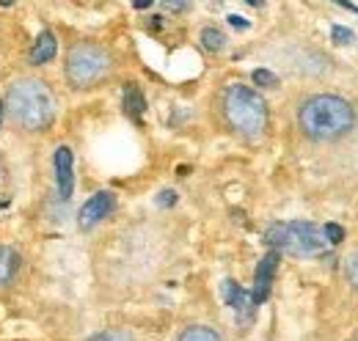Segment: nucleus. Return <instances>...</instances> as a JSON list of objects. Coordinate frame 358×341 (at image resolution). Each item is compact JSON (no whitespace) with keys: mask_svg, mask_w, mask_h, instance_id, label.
<instances>
[{"mask_svg":"<svg viewBox=\"0 0 358 341\" xmlns=\"http://www.w3.org/2000/svg\"><path fill=\"white\" fill-rule=\"evenodd\" d=\"M298 124H301L306 138L328 143V140L345 138L353 129L356 113H353V105L348 99L334 96V94H317L301 105Z\"/></svg>","mask_w":358,"mask_h":341,"instance_id":"obj_1","label":"nucleus"},{"mask_svg":"<svg viewBox=\"0 0 358 341\" xmlns=\"http://www.w3.org/2000/svg\"><path fill=\"white\" fill-rule=\"evenodd\" d=\"M6 110L17 127L39 132L55 119V99L42 80H20L6 94Z\"/></svg>","mask_w":358,"mask_h":341,"instance_id":"obj_2","label":"nucleus"},{"mask_svg":"<svg viewBox=\"0 0 358 341\" xmlns=\"http://www.w3.org/2000/svg\"><path fill=\"white\" fill-rule=\"evenodd\" d=\"M224 116L229 127L245 138H259L268 127V105L248 85H229L224 91Z\"/></svg>","mask_w":358,"mask_h":341,"instance_id":"obj_3","label":"nucleus"},{"mask_svg":"<svg viewBox=\"0 0 358 341\" xmlns=\"http://www.w3.org/2000/svg\"><path fill=\"white\" fill-rule=\"evenodd\" d=\"M265 242L275 254L289 256H317L325 251L328 240L320 226L309 220H289V223H273L265 231Z\"/></svg>","mask_w":358,"mask_h":341,"instance_id":"obj_4","label":"nucleus"},{"mask_svg":"<svg viewBox=\"0 0 358 341\" xmlns=\"http://www.w3.org/2000/svg\"><path fill=\"white\" fill-rule=\"evenodd\" d=\"M110 69V55L96 44H75L66 55V78L75 88H89Z\"/></svg>","mask_w":358,"mask_h":341,"instance_id":"obj_5","label":"nucleus"},{"mask_svg":"<svg viewBox=\"0 0 358 341\" xmlns=\"http://www.w3.org/2000/svg\"><path fill=\"white\" fill-rule=\"evenodd\" d=\"M113 207H116V196H113V193L102 190V193L91 196L89 201L80 207V215H78L80 228H91V226H96L99 220H105L108 215L113 212Z\"/></svg>","mask_w":358,"mask_h":341,"instance_id":"obj_6","label":"nucleus"},{"mask_svg":"<svg viewBox=\"0 0 358 341\" xmlns=\"http://www.w3.org/2000/svg\"><path fill=\"white\" fill-rule=\"evenodd\" d=\"M275 270H278V254L270 251V254L262 256V261H259V267H257V275H254V292H251L254 305H262V303L270 298V286H273Z\"/></svg>","mask_w":358,"mask_h":341,"instance_id":"obj_7","label":"nucleus"},{"mask_svg":"<svg viewBox=\"0 0 358 341\" xmlns=\"http://www.w3.org/2000/svg\"><path fill=\"white\" fill-rule=\"evenodd\" d=\"M55 182H58V193L61 198H72L75 190V157L69 146H58L55 149Z\"/></svg>","mask_w":358,"mask_h":341,"instance_id":"obj_8","label":"nucleus"},{"mask_svg":"<svg viewBox=\"0 0 358 341\" xmlns=\"http://www.w3.org/2000/svg\"><path fill=\"white\" fill-rule=\"evenodd\" d=\"M224 298L243 322L251 319V314H254V300H251V295H248L245 289H240L234 281H224Z\"/></svg>","mask_w":358,"mask_h":341,"instance_id":"obj_9","label":"nucleus"},{"mask_svg":"<svg viewBox=\"0 0 358 341\" xmlns=\"http://www.w3.org/2000/svg\"><path fill=\"white\" fill-rule=\"evenodd\" d=\"M55 50H58L55 34H52V31H42L36 44H34V50H31V64L42 66L47 61H52V58H55Z\"/></svg>","mask_w":358,"mask_h":341,"instance_id":"obj_10","label":"nucleus"},{"mask_svg":"<svg viewBox=\"0 0 358 341\" xmlns=\"http://www.w3.org/2000/svg\"><path fill=\"white\" fill-rule=\"evenodd\" d=\"M17 270H20V256H17V251L0 245V286H8L14 281V275H17Z\"/></svg>","mask_w":358,"mask_h":341,"instance_id":"obj_11","label":"nucleus"},{"mask_svg":"<svg viewBox=\"0 0 358 341\" xmlns=\"http://www.w3.org/2000/svg\"><path fill=\"white\" fill-rule=\"evenodd\" d=\"M143 110H146V99H143L141 88H138L135 83H130L127 88H124V113L138 122V119L143 116Z\"/></svg>","mask_w":358,"mask_h":341,"instance_id":"obj_12","label":"nucleus"},{"mask_svg":"<svg viewBox=\"0 0 358 341\" xmlns=\"http://www.w3.org/2000/svg\"><path fill=\"white\" fill-rule=\"evenodd\" d=\"M201 47L210 50V52H221L226 47V36L218 28H204L201 31Z\"/></svg>","mask_w":358,"mask_h":341,"instance_id":"obj_13","label":"nucleus"},{"mask_svg":"<svg viewBox=\"0 0 358 341\" xmlns=\"http://www.w3.org/2000/svg\"><path fill=\"white\" fill-rule=\"evenodd\" d=\"M179 341H221V336L213 331V328H204V325H196V328H187Z\"/></svg>","mask_w":358,"mask_h":341,"instance_id":"obj_14","label":"nucleus"},{"mask_svg":"<svg viewBox=\"0 0 358 341\" xmlns=\"http://www.w3.org/2000/svg\"><path fill=\"white\" fill-rule=\"evenodd\" d=\"M345 275H348V281H350V286L358 289V251L345 259Z\"/></svg>","mask_w":358,"mask_h":341,"instance_id":"obj_15","label":"nucleus"},{"mask_svg":"<svg viewBox=\"0 0 358 341\" xmlns=\"http://www.w3.org/2000/svg\"><path fill=\"white\" fill-rule=\"evenodd\" d=\"M322 231H325V240H328L331 245H339V242L345 240V228H342L339 223H325Z\"/></svg>","mask_w":358,"mask_h":341,"instance_id":"obj_16","label":"nucleus"},{"mask_svg":"<svg viewBox=\"0 0 358 341\" xmlns=\"http://www.w3.org/2000/svg\"><path fill=\"white\" fill-rule=\"evenodd\" d=\"M331 39L336 44H350L356 39V34H353L350 28H345V25H334V28H331Z\"/></svg>","mask_w":358,"mask_h":341,"instance_id":"obj_17","label":"nucleus"},{"mask_svg":"<svg viewBox=\"0 0 358 341\" xmlns=\"http://www.w3.org/2000/svg\"><path fill=\"white\" fill-rule=\"evenodd\" d=\"M254 83L257 85H265V88H273V85H278V78L268 72V69H257L254 72Z\"/></svg>","mask_w":358,"mask_h":341,"instance_id":"obj_18","label":"nucleus"},{"mask_svg":"<svg viewBox=\"0 0 358 341\" xmlns=\"http://www.w3.org/2000/svg\"><path fill=\"white\" fill-rule=\"evenodd\" d=\"M89 341H133V336H127L124 331H108V333H99Z\"/></svg>","mask_w":358,"mask_h":341,"instance_id":"obj_19","label":"nucleus"},{"mask_svg":"<svg viewBox=\"0 0 358 341\" xmlns=\"http://www.w3.org/2000/svg\"><path fill=\"white\" fill-rule=\"evenodd\" d=\"M157 204H160V207H174V204H177V193H174V190H163V193L157 196Z\"/></svg>","mask_w":358,"mask_h":341,"instance_id":"obj_20","label":"nucleus"},{"mask_svg":"<svg viewBox=\"0 0 358 341\" xmlns=\"http://www.w3.org/2000/svg\"><path fill=\"white\" fill-rule=\"evenodd\" d=\"M229 22H231L237 31H245V28H248V22H245L243 17H237V14H231V17H229Z\"/></svg>","mask_w":358,"mask_h":341,"instance_id":"obj_21","label":"nucleus"}]
</instances>
